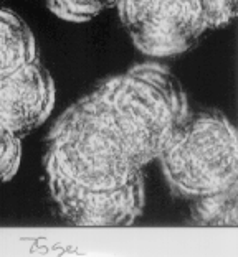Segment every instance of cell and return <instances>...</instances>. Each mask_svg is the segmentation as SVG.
<instances>
[{"mask_svg":"<svg viewBox=\"0 0 238 257\" xmlns=\"http://www.w3.org/2000/svg\"><path fill=\"white\" fill-rule=\"evenodd\" d=\"M45 170L90 188H118L142 175L95 89L74 101L51 127L46 139Z\"/></svg>","mask_w":238,"mask_h":257,"instance_id":"obj_1","label":"cell"},{"mask_svg":"<svg viewBox=\"0 0 238 257\" xmlns=\"http://www.w3.org/2000/svg\"><path fill=\"white\" fill-rule=\"evenodd\" d=\"M95 91L141 168L157 160L167 140L190 112L182 83L161 63L136 64L109 76Z\"/></svg>","mask_w":238,"mask_h":257,"instance_id":"obj_2","label":"cell"},{"mask_svg":"<svg viewBox=\"0 0 238 257\" xmlns=\"http://www.w3.org/2000/svg\"><path fill=\"white\" fill-rule=\"evenodd\" d=\"M157 160L167 183L184 196L212 200L228 195L238 177L236 128L217 110L189 112Z\"/></svg>","mask_w":238,"mask_h":257,"instance_id":"obj_3","label":"cell"},{"mask_svg":"<svg viewBox=\"0 0 238 257\" xmlns=\"http://www.w3.org/2000/svg\"><path fill=\"white\" fill-rule=\"evenodd\" d=\"M116 7L132 45L149 58L182 55L207 32L194 0H118Z\"/></svg>","mask_w":238,"mask_h":257,"instance_id":"obj_4","label":"cell"},{"mask_svg":"<svg viewBox=\"0 0 238 257\" xmlns=\"http://www.w3.org/2000/svg\"><path fill=\"white\" fill-rule=\"evenodd\" d=\"M46 185L61 214L76 226L124 227L142 214L146 188L142 175L118 188H90L45 170Z\"/></svg>","mask_w":238,"mask_h":257,"instance_id":"obj_5","label":"cell"},{"mask_svg":"<svg viewBox=\"0 0 238 257\" xmlns=\"http://www.w3.org/2000/svg\"><path fill=\"white\" fill-rule=\"evenodd\" d=\"M55 101L53 76L38 58L0 79V122L19 139L48 120Z\"/></svg>","mask_w":238,"mask_h":257,"instance_id":"obj_6","label":"cell"},{"mask_svg":"<svg viewBox=\"0 0 238 257\" xmlns=\"http://www.w3.org/2000/svg\"><path fill=\"white\" fill-rule=\"evenodd\" d=\"M37 60V42L27 22L0 7V79Z\"/></svg>","mask_w":238,"mask_h":257,"instance_id":"obj_7","label":"cell"},{"mask_svg":"<svg viewBox=\"0 0 238 257\" xmlns=\"http://www.w3.org/2000/svg\"><path fill=\"white\" fill-rule=\"evenodd\" d=\"M46 9L58 19L69 23H85L93 20L118 0H43Z\"/></svg>","mask_w":238,"mask_h":257,"instance_id":"obj_8","label":"cell"},{"mask_svg":"<svg viewBox=\"0 0 238 257\" xmlns=\"http://www.w3.org/2000/svg\"><path fill=\"white\" fill-rule=\"evenodd\" d=\"M22 160V139L14 136L0 122V185L7 183L19 172Z\"/></svg>","mask_w":238,"mask_h":257,"instance_id":"obj_9","label":"cell"},{"mask_svg":"<svg viewBox=\"0 0 238 257\" xmlns=\"http://www.w3.org/2000/svg\"><path fill=\"white\" fill-rule=\"evenodd\" d=\"M207 30L227 27L238 14V0H194Z\"/></svg>","mask_w":238,"mask_h":257,"instance_id":"obj_10","label":"cell"}]
</instances>
